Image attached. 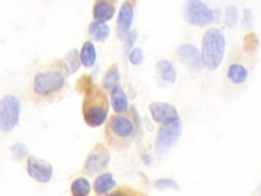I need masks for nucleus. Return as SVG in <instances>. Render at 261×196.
I'll use <instances>...</instances> for the list:
<instances>
[{"mask_svg": "<svg viewBox=\"0 0 261 196\" xmlns=\"http://www.w3.org/2000/svg\"><path fill=\"white\" fill-rule=\"evenodd\" d=\"M108 98L98 85L90 86L83 101V115L86 124L96 128L101 126L107 118Z\"/></svg>", "mask_w": 261, "mask_h": 196, "instance_id": "1", "label": "nucleus"}, {"mask_svg": "<svg viewBox=\"0 0 261 196\" xmlns=\"http://www.w3.org/2000/svg\"><path fill=\"white\" fill-rule=\"evenodd\" d=\"M136 135L134 118L122 113L112 115L105 129L106 141L116 150L127 148Z\"/></svg>", "mask_w": 261, "mask_h": 196, "instance_id": "2", "label": "nucleus"}, {"mask_svg": "<svg viewBox=\"0 0 261 196\" xmlns=\"http://www.w3.org/2000/svg\"><path fill=\"white\" fill-rule=\"evenodd\" d=\"M201 58L203 66L209 70L216 69L224 56L225 37L216 28L208 29L202 38Z\"/></svg>", "mask_w": 261, "mask_h": 196, "instance_id": "3", "label": "nucleus"}, {"mask_svg": "<svg viewBox=\"0 0 261 196\" xmlns=\"http://www.w3.org/2000/svg\"><path fill=\"white\" fill-rule=\"evenodd\" d=\"M64 82L61 67H47L36 74L33 80V93L39 98L52 97L63 88Z\"/></svg>", "mask_w": 261, "mask_h": 196, "instance_id": "4", "label": "nucleus"}, {"mask_svg": "<svg viewBox=\"0 0 261 196\" xmlns=\"http://www.w3.org/2000/svg\"><path fill=\"white\" fill-rule=\"evenodd\" d=\"M185 19L196 27H206L214 21V11L201 0H187L184 8Z\"/></svg>", "mask_w": 261, "mask_h": 196, "instance_id": "5", "label": "nucleus"}, {"mask_svg": "<svg viewBox=\"0 0 261 196\" xmlns=\"http://www.w3.org/2000/svg\"><path fill=\"white\" fill-rule=\"evenodd\" d=\"M20 112L19 100L13 95H6L0 100V131L11 132L18 122Z\"/></svg>", "mask_w": 261, "mask_h": 196, "instance_id": "6", "label": "nucleus"}, {"mask_svg": "<svg viewBox=\"0 0 261 196\" xmlns=\"http://www.w3.org/2000/svg\"><path fill=\"white\" fill-rule=\"evenodd\" d=\"M181 129L179 118L171 122L162 124L155 140V148L158 154L166 153L177 142L181 135Z\"/></svg>", "mask_w": 261, "mask_h": 196, "instance_id": "7", "label": "nucleus"}, {"mask_svg": "<svg viewBox=\"0 0 261 196\" xmlns=\"http://www.w3.org/2000/svg\"><path fill=\"white\" fill-rule=\"evenodd\" d=\"M109 160L110 155L107 148L102 144H97L86 159L84 166L85 173L90 176L98 174L107 166Z\"/></svg>", "mask_w": 261, "mask_h": 196, "instance_id": "8", "label": "nucleus"}, {"mask_svg": "<svg viewBox=\"0 0 261 196\" xmlns=\"http://www.w3.org/2000/svg\"><path fill=\"white\" fill-rule=\"evenodd\" d=\"M27 170L31 178L40 183L49 182L53 174V168L48 161L35 156L28 158Z\"/></svg>", "mask_w": 261, "mask_h": 196, "instance_id": "9", "label": "nucleus"}, {"mask_svg": "<svg viewBox=\"0 0 261 196\" xmlns=\"http://www.w3.org/2000/svg\"><path fill=\"white\" fill-rule=\"evenodd\" d=\"M177 56L182 64L193 71L201 70L203 63L201 51L193 44H181L177 48Z\"/></svg>", "mask_w": 261, "mask_h": 196, "instance_id": "10", "label": "nucleus"}, {"mask_svg": "<svg viewBox=\"0 0 261 196\" xmlns=\"http://www.w3.org/2000/svg\"><path fill=\"white\" fill-rule=\"evenodd\" d=\"M152 118L159 124H167L178 118L176 108L166 102H153L149 106Z\"/></svg>", "mask_w": 261, "mask_h": 196, "instance_id": "11", "label": "nucleus"}, {"mask_svg": "<svg viewBox=\"0 0 261 196\" xmlns=\"http://www.w3.org/2000/svg\"><path fill=\"white\" fill-rule=\"evenodd\" d=\"M134 18V9L130 3L124 2L119 9L117 16V32L120 38L125 37L128 34L132 21Z\"/></svg>", "mask_w": 261, "mask_h": 196, "instance_id": "12", "label": "nucleus"}, {"mask_svg": "<svg viewBox=\"0 0 261 196\" xmlns=\"http://www.w3.org/2000/svg\"><path fill=\"white\" fill-rule=\"evenodd\" d=\"M114 13H115L114 6L106 0L98 1L93 7L94 18L99 21H107L111 19Z\"/></svg>", "mask_w": 261, "mask_h": 196, "instance_id": "13", "label": "nucleus"}, {"mask_svg": "<svg viewBox=\"0 0 261 196\" xmlns=\"http://www.w3.org/2000/svg\"><path fill=\"white\" fill-rule=\"evenodd\" d=\"M111 105L116 113H123L127 109V98L119 84L111 91Z\"/></svg>", "mask_w": 261, "mask_h": 196, "instance_id": "14", "label": "nucleus"}, {"mask_svg": "<svg viewBox=\"0 0 261 196\" xmlns=\"http://www.w3.org/2000/svg\"><path fill=\"white\" fill-rule=\"evenodd\" d=\"M116 185L112 174L103 173L98 176L94 182V190L97 195H104Z\"/></svg>", "mask_w": 261, "mask_h": 196, "instance_id": "15", "label": "nucleus"}, {"mask_svg": "<svg viewBox=\"0 0 261 196\" xmlns=\"http://www.w3.org/2000/svg\"><path fill=\"white\" fill-rule=\"evenodd\" d=\"M156 69L160 78L167 83H174L176 80V70L173 64L168 60H160L156 63Z\"/></svg>", "mask_w": 261, "mask_h": 196, "instance_id": "16", "label": "nucleus"}, {"mask_svg": "<svg viewBox=\"0 0 261 196\" xmlns=\"http://www.w3.org/2000/svg\"><path fill=\"white\" fill-rule=\"evenodd\" d=\"M81 58L75 49L70 50L61 60V67L67 75H71L76 71L81 64Z\"/></svg>", "mask_w": 261, "mask_h": 196, "instance_id": "17", "label": "nucleus"}, {"mask_svg": "<svg viewBox=\"0 0 261 196\" xmlns=\"http://www.w3.org/2000/svg\"><path fill=\"white\" fill-rule=\"evenodd\" d=\"M227 78L233 84H243L248 78V70L240 63H232L227 68Z\"/></svg>", "mask_w": 261, "mask_h": 196, "instance_id": "18", "label": "nucleus"}, {"mask_svg": "<svg viewBox=\"0 0 261 196\" xmlns=\"http://www.w3.org/2000/svg\"><path fill=\"white\" fill-rule=\"evenodd\" d=\"M88 32L90 36L96 41H104L109 35V28L105 21L96 20L89 26Z\"/></svg>", "mask_w": 261, "mask_h": 196, "instance_id": "19", "label": "nucleus"}, {"mask_svg": "<svg viewBox=\"0 0 261 196\" xmlns=\"http://www.w3.org/2000/svg\"><path fill=\"white\" fill-rule=\"evenodd\" d=\"M80 58H81L82 64L87 66V67H90L95 63L96 50H95V47H94L92 42L87 41L83 45L81 53H80Z\"/></svg>", "mask_w": 261, "mask_h": 196, "instance_id": "20", "label": "nucleus"}, {"mask_svg": "<svg viewBox=\"0 0 261 196\" xmlns=\"http://www.w3.org/2000/svg\"><path fill=\"white\" fill-rule=\"evenodd\" d=\"M119 81V72L115 64L107 70L105 74L103 80H102V86L107 91H112V89L118 85Z\"/></svg>", "mask_w": 261, "mask_h": 196, "instance_id": "21", "label": "nucleus"}, {"mask_svg": "<svg viewBox=\"0 0 261 196\" xmlns=\"http://www.w3.org/2000/svg\"><path fill=\"white\" fill-rule=\"evenodd\" d=\"M73 196H86L90 193V183L85 178L75 179L70 187Z\"/></svg>", "mask_w": 261, "mask_h": 196, "instance_id": "22", "label": "nucleus"}, {"mask_svg": "<svg viewBox=\"0 0 261 196\" xmlns=\"http://www.w3.org/2000/svg\"><path fill=\"white\" fill-rule=\"evenodd\" d=\"M239 19V11L237 6L228 5L224 11V24L228 29H232L236 27Z\"/></svg>", "mask_w": 261, "mask_h": 196, "instance_id": "23", "label": "nucleus"}, {"mask_svg": "<svg viewBox=\"0 0 261 196\" xmlns=\"http://www.w3.org/2000/svg\"><path fill=\"white\" fill-rule=\"evenodd\" d=\"M259 46L258 37L254 33L248 34L244 38V50L247 52H254Z\"/></svg>", "mask_w": 261, "mask_h": 196, "instance_id": "24", "label": "nucleus"}, {"mask_svg": "<svg viewBox=\"0 0 261 196\" xmlns=\"http://www.w3.org/2000/svg\"><path fill=\"white\" fill-rule=\"evenodd\" d=\"M154 185L159 190H165V189L178 190L179 189L178 184L172 179H158L156 180Z\"/></svg>", "mask_w": 261, "mask_h": 196, "instance_id": "25", "label": "nucleus"}, {"mask_svg": "<svg viewBox=\"0 0 261 196\" xmlns=\"http://www.w3.org/2000/svg\"><path fill=\"white\" fill-rule=\"evenodd\" d=\"M11 151H12V154H13L14 158H16V159H22L25 156V154L28 153V150H27L25 146L23 144H20V143L14 144L11 147Z\"/></svg>", "mask_w": 261, "mask_h": 196, "instance_id": "26", "label": "nucleus"}, {"mask_svg": "<svg viewBox=\"0 0 261 196\" xmlns=\"http://www.w3.org/2000/svg\"><path fill=\"white\" fill-rule=\"evenodd\" d=\"M128 59L130 61V63L135 64V65H138L142 62L143 60V52L141 49L139 48H135L130 51L129 55H128Z\"/></svg>", "mask_w": 261, "mask_h": 196, "instance_id": "27", "label": "nucleus"}, {"mask_svg": "<svg viewBox=\"0 0 261 196\" xmlns=\"http://www.w3.org/2000/svg\"><path fill=\"white\" fill-rule=\"evenodd\" d=\"M243 26L246 29H251L253 27V13L248 8L243 11Z\"/></svg>", "mask_w": 261, "mask_h": 196, "instance_id": "28", "label": "nucleus"}, {"mask_svg": "<svg viewBox=\"0 0 261 196\" xmlns=\"http://www.w3.org/2000/svg\"><path fill=\"white\" fill-rule=\"evenodd\" d=\"M143 160L145 161V163H146V164H149V163L152 161V158H151V156H150V155H148V154H144V155H143Z\"/></svg>", "mask_w": 261, "mask_h": 196, "instance_id": "29", "label": "nucleus"}, {"mask_svg": "<svg viewBox=\"0 0 261 196\" xmlns=\"http://www.w3.org/2000/svg\"><path fill=\"white\" fill-rule=\"evenodd\" d=\"M98 1H100V0H98Z\"/></svg>", "mask_w": 261, "mask_h": 196, "instance_id": "30", "label": "nucleus"}]
</instances>
